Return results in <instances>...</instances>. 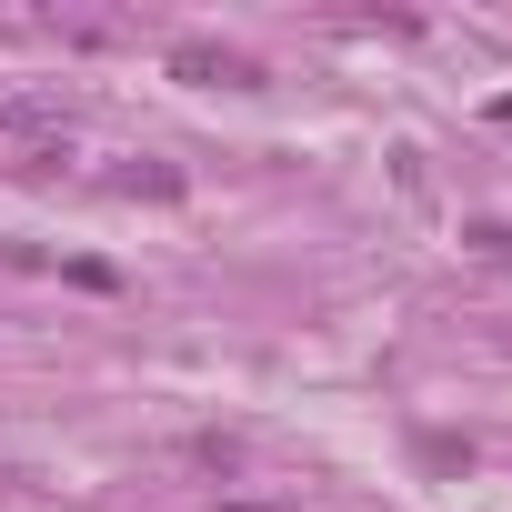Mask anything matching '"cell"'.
Wrapping results in <instances>:
<instances>
[{
	"instance_id": "277c9868",
	"label": "cell",
	"mask_w": 512,
	"mask_h": 512,
	"mask_svg": "<svg viewBox=\"0 0 512 512\" xmlns=\"http://www.w3.org/2000/svg\"><path fill=\"white\" fill-rule=\"evenodd\" d=\"M231 512H282V502H231Z\"/></svg>"
},
{
	"instance_id": "6da1fadb",
	"label": "cell",
	"mask_w": 512,
	"mask_h": 512,
	"mask_svg": "<svg viewBox=\"0 0 512 512\" xmlns=\"http://www.w3.org/2000/svg\"><path fill=\"white\" fill-rule=\"evenodd\" d=\"M171 81H211V91H262V61L221 51V41H171Z\"/></svg>"
},
{
	"instance_id": "7a4b0ae2",
	"label": "cell",
	"mask_w": 512,
	"mask_h": 512,
	"mask_svg": "<svg viewBox=\"0 0 512 512\" xmlns=\"http://www.w3.org/2000/svg\"><path fill=\"white\" fill-rule=\"evenodd\" d=\"M0 131H71L61 101H0Z\"/></svg>"
},
{
	"instance_id": "3957f363",
	"label": "cell",
	"mask_w": 512,
	"mask_h": 512,
	"mask_svg": "<svg viewBox=\"0 0 512 512\" xmlns=\"http://www.w3.org/2000/svg\"><path fill=\"white\" fill-rule=\"evenodd\" d=\"M462 241H472V251H482V262H492V272H512V221H472V231H462Z\"/></svg>"
}]
</instances>
